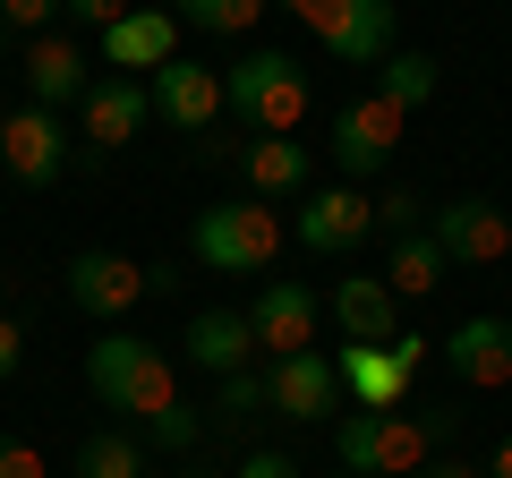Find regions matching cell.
Segmentation results:
<instances>
[{
    "label": "cell",
    "instance_id": "d4e9b609",
    "mask_svg": "<svg viewBox=\"0 0 512 478\" xmlns=\"http://www.w3.org/2000/svg\"><path fill=\"white\" fill-rule=\"evenodd\" d=\"M265 9H274V0H171V18H188L197 35H256Z\"/></svg>",
    "mask_w": 512,
    "mask_h": 478
},
{
    "label": "cell",
    "instance_id": "cb8c5ba5",
    "mask_svg": "<svg viewBox=\"0 0 512 478\" xmlns=\"http://www.w3.org/2000/svg\"><path fill=\"white\" fill-rule=\"evenodd\" d=\"M77 478H146V444L120 436V427H94L77 444Z\"/></svg>",
    "mask_w": 512,
    "mask_h": 478
},
{
    "label": "cell",
    "instance_id": "8fae6325",
    "mask_svg": "<svg viewBox=\"0 0 512 478\" xmlns=\"http://www.w3.org/2000/svg\"><path fill=\"white\" fill-rule=\"evenodd\" d=\"M299 248H316V257H350L367 231H376V197L367 188H350V180H333V188H308V205H299Z\"/></svg>",
    "mask_w": 512,
    "mask_h": 478
},
{
    "label": "cell",
    "instance_id": "484cf974",
    "mask_svg": "<svg viewBox=\"0 0 512 478\" xmlns=\"http://www.w3.org/2000/svg\"><path fill=\"white\" fill-rule=\"evenodd\" d=\"M146 436H154V444H163V453H197V436H205V427H197V410H188V402H180V410H163V419H154V427H146Z\"/></svg>",
    "mask_w": 512,
    "mask_h": 478
},
{
    "label": "cell",
    "instance_id": "30bf717a",
    "mask_svg": "<svg viewBox=\"0 0 512 478\" xmlns=\"http://www.w3.org/2000/svg\"><path fill=\"white\" fill-rule=\"evenodd\" d=\"M444 248V265H504L512 257V214L495 197H453L436 205V231H427Z\"/></svg>",
    "mask_w": 512,
    "mask_h": 478
},
{
    "label": "cell",
    "instance_id": "9c48e42d",
    "mask_svg": "<svg viewBox=\"0 0 512 478\" xmlns=\"http://www.w3.org/2000/svg\"><path fill=\"white\" fill-rule=\"evenodd\" d=\"M0 163L18 188H60L69 171V137H60V111H0Z\"/></svg>",
    "mask_w": 512,
    "mask_h": 478
},
{
    "label": "cell",
    "instance_id": "6da1fadb",
    "mask_svg": "<svg viewBox=\"0 0 512 478\" xmlns=\"http://www.w3.org/2000/svg\"><path fill=\"white\" fill-rule=\"evenodd\" d=\"M86 385H94L103 410H120V419H137V427H154L163 410H180V368H171L154 342L120 333V325L86 350Z\"/></svg>",
    "mask_w": 512,
    "mask_h": 478
},
{
    "label": "cell",
    "instance_id": "836d02e7",
    "mask_svg": "<svg viewBox=\"0 0 512 478\" xmlns=\"http://www.w3.org/2000/svg\"><path fill=\"white\" fill-rule=\"evenodd\" d=\"M180 291V265H146V299H171Z\"/></svg>",
    "mask_w": 512,
    "mask_h": 478
},
{
    "label": "cell",
    "instance_id": "e575fe53",
    "mask_svg": "<svg viewBox=\"0 0 512 478\" xmlns=\"http://www.w3.org/2000/svg\"><path fill=\"white\" fill-rule=\"evenodd\" d=\"M419 478H487V470H470V461H427Z\"/></svg>",
    "mask_w": 512,
    "mask_h": 478
},
{
    "label": "cell",
    "instance_id": "1f68e13d",
    "mask_svg": "<svg viewBox=\"0 0 512 478\" xmlns=\"http://www.w3.org/2000/svg\"><path fill=\"white\" fill-rule=\"evenodd\" d=\"M231 478H299V461H291V453H248Z\"/></svg>",
    "mask_w": 512,
    "mask_h": 478
},
{
    "label": "cell",
    "instance_id": "4316f807",
    "mask_svg": "<svg viewBox=\"0 0 512 478\" xmlns=\"http://www.w3.org/2000/svg\"><path fill=\"white\" fill-rule=\"evenodd\" d=\"M376 231L410 239V231H419V197H410V188H384V197H376Z\"/></svg>",
    "mask_w": 512,
    "mask_h": 478
},
{
    "label": "cell",
    "instance_id": "603a6c76",
    "mask_svg": "<svg viewBox=\"0 0 512 478\" xmlns=\"http://www.w3.org/2000/svg\"><path fill=\"white\" fill-rule=\"evenodd\" d=\"M384 282H393V291L402 299H427L444 282V248L427 231H410V239H393V265H384Z\"/></svg>",
    "mask_w": 512,
    "mask_h": 478
},
{
    "label": "cell",
    "instance_id": "f1b7e54d",
    "mask_svg": "<svg viewBox=\"0 0 512 478\" xmlns=\"http://www.w3.org/2000/svg\"><path fill=\"white\" fill-rule=\"evenodd\" d=\"M52 18H60V0H0V26L9 35H43Z\"/></svg>",
    "mask_w": 512,
    "mask_h": 478
},
{
    "label": "cell",
    "instance_id": "4dcf8cb0",
    "mask_svg": "<svg viewBox=\"0 0 512 478\" xmlns=\"http://www.w3.org/2000/svg\"><path fill=\"white\" fill-rule=\"evenodd\" d=\"M60 18H77V26H120L128 0H60Z\"/></svg>",
    "mask_w": 512,
    "mask_h": 478
},
{
    "label": "cell",
    "instance_id": "5bb4252c",
    "mask_svg": "<svg viewBox=\"0 0 512 478\" xmlns=\"http://www.w3.org/2000/svg\"><path fill=\"white\" fill-rule=\"evenodd\" d=\"M444 368H453V385H512V316H461L453 333H444Z\"/></svg>",
    "mask_w": 512,
    "mask_h": 478
},
{
    "label": "cell",
    "instance_id": "8992f818",
    "mask_svg": "<svg viewBox=\"0 0 512 478\" xmlns=\"http://www.w3.org/2000/svg\"><path fill=\"white\" fill-rule=\"evenodd\" d=\"M419 359H427L419 333H393V342H342V359H333L342 402L350 410H402L410 385H419Z\"/></svg>",
    "mask_w": 512,
    "mask_h": 478
},
{
    "label": "cell",
    "instance_id": "9a60e30c",
    "mask_svg": "<svg viewBox=\"0 0 512 478\" xmlns=\"http://www.w3.org/2000/svg\"><path fill=\"white\" fill-rule=\"evenodd\" d=\"M333 402H342V376H333L325 350H291V359L265 368V410L274 419H325Z\"/></svg>",
    "mask_w": 512,
    "mask_h": 478
},
{
    "label": "cell",
    "instance_id": "ffe728a7",
    "mask_svg": "<svg viewBox=\"0 0 512 478\" xmlns=\"http://www.w3.org/2000/svg\"><path fill=\"white\" fill-rule=\"evenodd\" d=\"M333 325H342L350 342H393V333H402V291L384 274H350L342 291H333Z\"/></svg>",
    "mask_w": 512,
    "mask_h": 478
},
{
    "label": "cell",
    "instance_id": "277c9868",
    "mask_svg": "<svg viewBox=\"0 0 512 478\" xmlns=\"http://www.w3.org/2000/svg\"><path fill=\"white\" fill-rule=\"evenodd\" d=\"M188 257L205 274H265L282 257V222L265 197H231V205H205L197 231H188Z\"/></svg>",
    "mask_w": 512,
    "mask_h": 478
},
{
    "label": "cell",
    "instance_id": "e0dca14e",
    "mask_svg": "<svg viewBox=\"0 0 512 478\" xmlns=\"http://www.w3.org/2000/svg\"><path fill=\"white\" fill-rule=\"evenodd\" d=\"M265 350H256V325H248V308H205V316H188V368H205L222 385V376H239V368H256Z\"/></svg>",
    "mask_w": 512,
    "mask_h": 478
},
{
    "label": "cell",
    "instance_id": "ba28073f",
    "mask_svg": "<svg viewBox=\"0 0 512 478\" xmlns=\"http://www.w3.org/2000/svg\"><path fill=\"white\" fill-rule=\"evenodd\" d=\"M146 103L163 129L180 137H205L222 120V69H205V60H163V69L146 77Z\"/></svg>",
    "mask_w": 512,
    "mask_h": 478
},
{
    "label": "cell",
    "instance_id": "d590c367",
    "mask_svg": "<svg viewBox=\"0 0 512 478\" xmlns=\"http://www.w3.org/2000/svg\"><path fill=\"white\" fill-rule=\"evenodd\" d=\"M487 478H512V436L495 444V461H487Z\"/></svg>",
    "mask_w": 512,
    "mask_h": 478
},
{
    "label": "cell",
    "instance_id": "52a82bcc",
    "mask_svg": "<svg viewBox=\"0 0 512 478\" xmlns=\"http://www.w3.org/2000/svg\"><path fill=\"white\" fill-rule=\"evenodd\" d=\"M402 120L410 111H393L384 94H359V103L333 111V129H325V154L350 171V180H376V171H393V146H402Z\"/></svg>",
    "mask_w": 512,
    "mask_h": 478
},
{
    "label": "cell",
    "instance_id": "7402d4cb",
    "mask_svg": "<svg viewBox=\"0 0 512 478\" xmlns=\"http://www.w3.org/2000/svg\"><path fill=\"white\" fill-rule=\"evenodd\" d=\"M376 94H384L393 111H427V103H436V60H427V52L376 60Z\"/></svg>",
    "mask_w": 512,
    "mask_h": 478
},
{
    "label": "cell",
    "instance_id": "ac0fdd59",
    "mask_svg": "<svg viewBox=\"0 0 512 478\" xmlns=\"http://www.w3.org/2000/svg\"><path fill=\"white\" fill-rule=\"evenodd\" d=\"M77 111H86V146H94V154H120L128 137L154 120V103H146V86H137V77H94Z\"/></svg>",
    "mask_w": 512,
    "mask_h": 478
},
{
    "label": "cell",
    "instance_id": "d6a6232c",
    "mask_svg": "<svg viewBox=\"0 0 512 478\" xmlns=\"http://www.w3.org/2000/svg\"><path fill=\"white\" fill-rule=\"evenodd\" d=\"M18 359H26V333H18V316H0V385L18 376Z\"/></svg>",
    "mask_w": 512,
    "mask_h": 478
},
{
    "label": "cell",
    "instance_id": "4fadbf2b",
    "mask_svg": "<svg viewBox=\"0 0 512 478\" xmlns=\"http://www.w3.org/2000/svg\"><path fill=\"white\" fill-rule=\"evenodd\" d=\"M248 325H256V350L265 359H291V350H308L316 342V325H325V308H316V291L308 282H265L256 291V308H248Z\"/></svg>",
    "mask_w": 512,
    "mask_h": 478
},
{
    "label": "cell",
    "instance_id": "d6986e66",
    "mask_svg": "<svg viewBox=\"0 0 512 478\" xmlns=\"http://www.w3.org/2000/svg\"><path fill=\"white\" fill-rule=\"evenodd\" d=\"M239 180H248V197H308L316 188V154L299 146V137H248L239 146Z\"/></svg>",
    "mask_w": 512,
    "mask_h": 478
},
{
    "label": "cell",
    "instance_id": "83f0119b",
    "mask_svg": "<svg viewBox=\"0 0 512 478\" xmlns=\"http://www.w3.org/2000/svg\"><path fill=\"white\" fill-rule=\"evenodd\" d=\"M222 410H231V419H256V410H265V376H256V368L222 376Z\"/></svg>",
    "mask_w": 512,
    "mask_h": 478
},
{
    "label": "cell",
    "instance_id": "5b68a950",
    "mask_svg": "<svg viewBox=\"0 0 512 478\" xmlns=\"http://www.w3.org/2000/svg\"><path fill=\"white\" fill-rule=\"evenodd\" d=\"M282 9H291V18L325 43V60H342V69H376V60L402 52V43H393V0H282Z\"/></svg>",
    "mask_w": 512,
    "mask_h": 478
},
{
    "label": "cell",
    "instance_id": "7c38bea8",
    "mask_svg": "<svg viewBox=\"0 0 512 478\" xmlns=\"http://www.w3.org/2000/svg\"><path fill=\"white\" fill-rule=\"evenodd\" d=\"M69 299L94 316V325H120V316L146 299V265L120 257V248H77L69 257Z\"/></svg>",
    "mask_w": 512,
    "mask_h": 478
},
{
    "label": "cell",
    "instance_id": "8d00e7d4",
    "mask_svg": "<svg viewBox=\"0 0 512 478\" xmlns=\"http://www.w3.org/2000/svg\"><path fill=\"white\" fill-rule=\"evenodd\" d=\"M333 478H350V470H333Z\"/></svg>",
    "mask_w": 512,
    "mask_h": 478
},
{
    "label": "cell",
    "instance_id": "3957f363",
    "mask_svg": "<svg viewBox=\"0 0 512 478\" xmlns=\"http://www.w3.org/2000/svg\"><path fill=\"white\" fill-rule=\"evenodd\" d=\"M444 436V410L427 419H393V410H342L333 427V453H342L350 478H419L427 470V444Z\"/></svg>",
    "mask_w": 512,
    "mask_h": 478
},
{
    "label": "cell",
    "instance_id": "7a4b0ae2",
    "mask_svg": "<svg viewBox=\"0 0 512 478\" xmlns=\"http://www.w3.org/2000/svg\"><path fill=\"white\" fill-rule=\"evenodd\" d=\"M222 111H231L248 137H291L308 120V69L274 43H256V52L222 60Z\"/></svg>",
    "mask_w": 512,
    "mask_h": 478
},
{
    "label": "cell",
    "instance_id": "f546056e",
    "mask_svg": "<svg viewBox=\"0 0 512 478\" xmlns=\"http://www.w3.org/2000/svg\"><path fill=\"white\" fill-rule=\"evenodd\" d=\"M0 478H52V470H43V453H35L26 436H9V427H0Z\"/></svg>",
    "mask_w": 512,
    "mask_h": 478
},
{
    "label": "cell",
    "instance_id": "2e32d148",
    "mask_svg": "<svg viewBox=\"0 0 512 478\" xmlns=\"http://www.w3.org/2000/svg\"><path fill=\"white\" fill-rule=\"evenodd\" d=\"M103 60L111 77H154L163 60H180V18L171 9H128L120 26H103Z\"/></svg>",
    "mask_w": 512,
    "mask_h": 478
},
{
    "label": "cell",
    "instance_id": "44dd1931",
    "mask_svg": "<svg viewBox=\"0 0 512 478\" xmlns=\"http://www.w3.org/2000/svg\"><path fill=\"white\" fill-rule=\"evenodd\" d=\"M26 86H35V111H60V103H86V52H77L69 35H43L35 52H26Z\"/></svg>",
    "mask_w": 512,
    "mask_h": 478
}]
</instances>
